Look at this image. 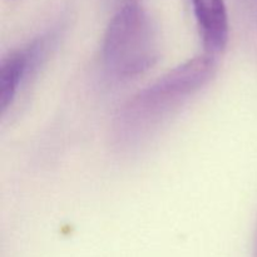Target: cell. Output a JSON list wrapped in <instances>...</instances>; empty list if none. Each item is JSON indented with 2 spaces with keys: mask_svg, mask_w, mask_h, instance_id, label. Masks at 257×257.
<instances>
[{
  "mask_svg": "<svg viewBox=\"0 0 257 257\" xmlns=\"http://www.w3.org/2000/svg\"><path fill=\"white\" fill-rule=\"evenodd\" d=\"M215 70L212 55L196 57L138 92L115 117V141L124 147L142 142L173 110L202 89Z\"/></svg>",
  "mask_w": 257,
  "mask_h": 257,
  "instance_id": "cell-1",
  "label": "cell"
},
{
  "mask_svg": "<svg viewBox=\"0 0 257 257\" xmlns=\"http://www.w3.org/2000/svg\"><path fill=\"white\" fill-rule=\"evenodd\" d=\"M160 49L155 22L137 3H127L105 30L102 57L108 72L123 79L151 69L160 59Z\"/></svg>",
  "mask_w": 257,
  "mask_h": 257,
  "instance_id": "cell-2",
  "label": "cell"
},
{
  "mask_svg": "<svg viewBox=\"0 0 257 257\" xmlns=\"http://www.w3.org/2000/svg\"><path fill=\"white\" fill-rule=\"evenodd\" d=\"M47 40H35L25 49L12 53L0 65V110L4 113L13 104L23 80L32 74L44 57Z\"/></svg>",
  "mask_w": 257,
  "mask_h": 257,
  "instance_id": "cell-3",
  "label": "cell"
},
{
  "mask_svg": "<svg viewBox=\"0 0 257 257\" xmlns=\"http://www.w3.org/2000/svg\"><path fill=\"white\" fill-rule=\"evenodd\" d=\"M203 45L210 54L221 53L227 45L228 17L223 0H192Z\"/></svg>",
  "mask_w": 257,
  "mask_h": 257,
  "instance_id": "cell-4",
  "label": "cell"
}]
</instances>
